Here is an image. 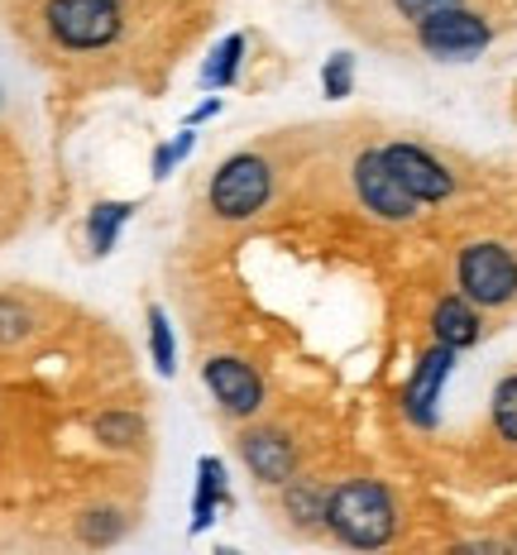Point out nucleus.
I'll return each instance as SVG.
<instances>
[{
    "label": "nucleus",
    "mask_w": 517,
    "mask_h": 555,
    "mask_svg": "<svg viewBox=\"0 0 517 555\" xmlns=\"http://www.w3.org/2000/svg\"><path fill=\"white\" fill-rule=\"evenodd\" d=\"M402 531V503L374 474H350L331 483L326 499V537L350 551H384Z\"/></svg>",
    "instance_id": "obj_1"
},
{
    "label": "nucleus",
    "mask_w": 517,
    "mask_h": 555,
    "mask_svg": "<svg viewBox=\"0 0 517 555\" xmlns=\"http://www.w3.org/2000/svg\"><path fill=\"white\" fill-rule=\"evenodd\" d=\"M455 293H465L475 307L503 311L517 302V249L508 240H465L455 249Z\"/></svg>",
    "instance_id": "obj_2"
},
{
    "label": "nucleus",
    "mask_w": 517,
    "mask_h": 555,
    "mask_svg": "<svg viewBox=\"0 0 517 555\" xmlns=\"http://www.w3.org/2000/svg\"><path fill=\"white\" fill-rule=\"evenodd\" d=\"M269 196H273V164L263 154H249V149L216 164L211 182H206V206H211L216 221H230V225L255 221L269 206Z\"/></svg>",
    "instance_id": "obj_3"
},
{
    "label": "nucleus",
    "mask_w": 517,
    "mask_h": 555,
    "mask_svg": "<svg viewBox=\"0 0 517 555\" xmlns=\"http://www.w3.org/2000/svg\"><path fill=\"white\" fill-rule=\"evenodd\" d=\"M43 25L53 43L67 53H101L125 34L120 0H49L43 5Z\"/></svg>",
    "instance_id": "obj_4"
},
{
    "label": "nucleus",
    "mask_w": 517,
    "mask_h": 555,
    "mask_svg": "<svg viewBox=\"0 0 517 555\" xmlns=\"http://www.w3.org/2000/svg\"><path fill=\"white\" fill-rule=\"evenodd\" d=\"M412 39H417V49L436 57V63H475L479 53L493 49V25H489V15L469 10V0H465V5L436 10V15L417 20Z\"/></svg>",
    "instance_id": "obj_5"
},
{
    "label": "nucleus",
    "mask_w": 517,
    "mask_h": 555,
    "mask_svg": "<svg viewBox=\"0 0 517 555\" xmlns=\"http://www.w3.org/2000/svg\"><path fill=\"white\" fill-rule=\"evenodd\" d=\"M350 182H354V202L384 225H412L422 216V202L398 182V172L388 168L384 144L360 149L350 164Z\"/></svg>",
    "instance_id": "obj_6"
},
{
    "label": "nucleus",
    "mask_w": 517,
    "mask_h": 555,
    "mask_svg": "<svg viewBox=\"0 0 517 555\" xmlns=\"http://www.w3.org/2000/svg\"><path fill=\"white\" fill-rule=\"evenodd\" d=\"M455 360H460V350L436 345V340L417 354L408 384L398 392V412L408 416V426H417V431H436V426H441V398H445V384H451V374H455Z\"/></svg>",
    "instance_id": "obj_7"
},
{
    "label": "nucleus",
    "mask_w": 517,
    "mask_h": 555,
    "mask_svg": "<svg viewBox=\"0 0 517 555\" xmlns=\"http://www.w3.org/2000/svg\"><path fill=\"white\" fill-rule=\"evenodd\" d=\"M202 384L211 392V402L235 422H255L269 402V388H263V374L240 354H211L202 364Z\"/></svg>",
    "instance_id": "obj_8"
},
{
    "label": "nucleus",
    "mask_w": 517,
    "mask_h": 555,
    "mask_svg": "<svg viewBox=\"0 0 517 555\" xmlns=\"http://www.w3.org/2000/svg\"><path fill=\"white\" fill-rule=\"evenodd\" d=\"M384 158H388V168L398 172V182L417 196L422 206L451 202L455 188H460V178L451 172V164H445L441 154H431L427 144H417V139H388Z\"/></svg>",
    "instance_id": "obj_9"
},
{
    "label": "nucleus",
    "mask_w": 517,
    "mask_h": 555,
    "mask_svg": "<svg viewBox=\"0 0 517 555\" xmlns=\"http://www.w3.org/2000/svg\"><path fill=\"white\" fill-rule=\"evenodd\" d=\"M235 450H240V460H245L249 479L263 483V489H283V483L297 474V441L273 422L245 426Z\"/></svg>",
    "instance_id": "obj_10"
},
{
    "label": "nucleus",
    "mask_w": 517,
    "mask_h": 555,
    "mask_svg": "<svg viewBox=\"0 0 517 555\" xmlns=\"http://www.w3.org/2000/svg\"><path fill=\"white\" fill-rule=\"evenodd\" d=\"M427 331L436 345H451V350L465 354L484 340V307H475L465 293H445V297H436Z\"/></svg>",
    "instance_id": "obj_11"
},
{
    "label": "nucleus",
    "mask_w": 517,
    "mask_h": 555,
    "mask_svg": "<svg viewBox=\"0 0 517 555\" xmlns=\"http://www.w3.org/2000/svg\"><path fill=\"white\" fill-rule=\"evenodd\" d=\"M326 499H331V483L312 479V474H293L279 489V507H283L287 527L302 531V537L326 531Z\"/></svg>",
    "instance_id": "obj_12"
},
{
    "label": "nucleus",
    "mask_w": 517,
    "mask_h": 555,
    "mask_svg": "<svg viewBox=\"0 0 517 555\" xmlns=\"http://www.w3.org/2000/svg\"><path fill=\"white\" fill-rule=\"evenodd\" d=\"M221 507H230L225 465L216 455H202L197 460V493H192V537H202V531L221 517Z\"/></svg>",
    "instance_id": "obj_13"
},
{
    "label": "nucleus",
    "mask_w": 517,
    "mask_h": 555,
    "mask_svg": "<svg viewBox=\"0 0 517 555\" xmlns=\"http://www.w3.org/2000/svg\"><path fill=\"white\" fill-rule=\"evenodd\" d=\"M245 53H249V39L245 34H225L221 43L211 49V57H206V67H202V87L206 91H230L240 82V67H245Z\"/></svg>",
    "instance_id": "obj_14"
},
{
    "label": "nucleus",
    "mask_w": 517,
    "mask_h": 555,
    "mask_svg": "<svg viewBox=\"0 0 517 555\" xmlns=\"http://www.w3.org/2000/svg\"><path fill=\"white\" fill-rule=\"evenodd\" d=\"M130 216H134V202H96L87 216V249L96 259H106L120 245V230L130 225Z\"/></svg>",
    "instance_id": "obj_15"
},
{
    "label": "nucleus",
    "mask_w": 517,
    "mask_h": 555,
    "mask_svg": "<svg viewBox=\"0 0 517 555\" xmlns=\"http://www.w3.org/2000/svg\"><path fill=\"white\" fill-rule=\"evenodd\" d=\"M91 436L111 450H140L144 436H148V422L130 408H106V412H96V422H91Z\"/></svg>",
    "instance_id": "obj_16"
},
{
    "label": "nucleus",
    "mask_w": 517,
    "mask_h": 555,
    "mask_svg": "<svg viewBox=\"0 0 517 555\" xmlns=\"http://www.w3.org/2000/svg\"><path fill=\"white\" fill-rule=\"evenodd\" d=\"M125 531H130V517L111 503H96L77 517V541H87V546H115Z\"/></svg>",
    "instance_id": "obj_17"
},
{
    "label": "nucleus",
    "mask_w": 517,
    "mask_h": 555,
    "mask_svg": "<svg viewBox=\"0 0 517 555\" xmlns=\"http://www.w3.org/2000/svg\"><path fill=\"white\" fill-rule=\"evenodd\" d=\"M489 422H493V436H499L503 446L517 450V374H503L499 384H493Z\"/></svg>",
    "instance_id": "obj_18"
},
{
    "label": "nucleus",
    "mask_w": 517,
    "mask_h": 555,
    "mask_svg": "<svg viewBox=\"0 0 517 555\" xmlns=\"http://www.w3.org/2000/svg\"><path fill=\"white\" fill-rule=\"evenodd\" d=\"M148 360L164 378L178 374V340H172V321L164 307H148Z\"/></svg>",
    "instance_id": "obj_19"
},
{
    "label": "nucleus",
    "mask_w": 517,
    "mask_h": 555,
    "mask_svg": "<svg viewBox=\"0 0 517 555\" xmlns=\"http://www.w3.org/2000/svg\"><path fill=\"white\" fill-rule=\"evenodd\" d=\"M354 91V53H331L321 63V96L326 101H345Z\"/></svg>",
    "instance_id": "obj_20"
},
{
    "label": "nucleus",
    "mask_w": 517,
    "mask_h": 555,
    "mask_svg": "<svg viewBox=\"0 0 517 555\" xmlns=\"http://www.w3.org/2000/svg\"><path fill=\"white\" fill-rule=\"evenodd\" d=\"M192 149H197V125H182V134H172L168 144L154 149V182H168L172 168H178L182 158H192Z\"/></svg>",
    "instance_id": "obj_21"
},
{
    "label": "nucleus",
    "mask_w": 517,
    "mask_h": 555,
    "mask_svg": "<svg viewBox=\"0 0 517 555\" xmlns=\"http://www.w3.org/2000/svg\"><path fill=\"white\" fill-rule=\"evenodd\" d=\"M34 335V311L20 297H0V345H20Z\"/></svg>",
    "instance_id": "obj_22"
},
{
    "label": "nucleus",
    "mask_w": 517,
    "mask_h": 555,
    "mask_svg": "<svg viewBox=\"0 0 517 555\" xmlns=\"http://www.w3.org/2000/svg\"><path fill=\"white\" fill-rule=\"evenodd\" d=\"M393 5L398 20H408V25H417V20L436 15V10H451V5H465V0H388Z\"/></svg>",
    "instance_id": "obj_23"
},
{
    "label": "nucleus",
    "mask_w": 517,
    "mask_h": 555,
    "mask_svg": "<svg viewBox=\"0 0 517 555\" xmlns=\"http://www.w3.org/2000/svg\"><path fill=\"white\" fill-rule=\"evenodd\" d=\"M221 111H225V96H211V101H202V106L188 115V125H202V120H211V115H221Z\"/></svg>",
    "instance_id": "obj_24"
}]
</instances>
